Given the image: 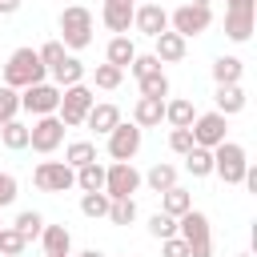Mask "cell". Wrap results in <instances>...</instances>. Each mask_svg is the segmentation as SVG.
<instances>
[{"mask_svg":"<svg viewBox=\"0 0 257 257\" xmlns=\"http://www.w3.org/2000/svg\"><path fill=\"white\" fill-rule=\"evenodd\" d=\"M44 64H40V52L36 48H16L12 56H8V64H4V84L8 88H28V84H40L44 80Z\"/></svg>","mask_w":257,"mask_h":257,"instance_id":"obj_1","label":"cell"},{"mask_svg":"<svg viewBox=\"0 0 257 257\" xmlns=\"http://www.w3.org/2000/svg\"><path fill=\"white\" fill-rule=\"evenodd\" d=\"M177 237L189 245V257H213V237H209V217L201 209H189L177 217Z\"/></svg>","mask_w":257,"mask_h":257,"instance_id":"obj_2","label":"cell"},{"mask_svg":"<svg viewBox=\"0 0 257 257\" xmlns=\"http://www.w3.org/2000/svg\"><path fill=\"white\" fill-rule=\"evenodd\" d=\"M96 104V96H92V88L80 80V84H68V88H60V104H56V116H60V124L64 128H80L84 124V112Z\"/></svg>","mask_w":257,"mask_h":257,"instance_id":"obj_3","label":"cell"},{"mask_svg":"<svg viewBox=\"0 0 257 257\" xmlns=\"http://www.w3.org/2000/svg\"><path fill=\"white\" fill-rule=\"evenodd\" d=\"M60 44L64 48H88L92 44V12L80 4H68L60 12Z\"/></svg>","mask_w":257,"mask_h":257,"instance_id":"obj_4","label":"cell"},{"mask_svg":"<svg viewBox=\"0 0 257 257\" xmlns=\"http://www.w3.org/2000/svg\"><path fill=\"white\" fill-rule=\"evenodd\" d=\"M245 169H249V157H245V149H241L237 141H221V145L213 149V173H217L225 185H241Z\"/></svg>","mask_w":257,"mask_h":257,"instance_id":"obj_5","label":"cell"},{"mask_svg":"<svg viewBox=\"0 0 257 257\" xmlns=\"http://www.w3.org/2000/svg\"><path fill=\"white\" fill-rule=\"evenodd\" d=\"M32 185L40 193H64V189L76 185V169L64 165V161H40L36 173H32Z\"/></svg>","mask_w":257,"mask_h":257,"instance_id":"obj_6","label":"cell"},{"mask_svg":"<svg viewBox=\"0 0 257 257\" xmlns=\"http://www.w3.org/2000/svg\"><path fill=\"white\" fill-rule=\"evenodd\" d=\"M60 141H64V124H60V116H56V112L36 116V120L28 124V145H32L36 153H56V149H60Z\"/></svg>","mask_w":257,"mask_h":257,"instance_id":"obj_7","label":"cell"},{"mask_svg":"<svg viewBox=\"0 0 257 257\" xmlns=\"http://www.w3.org/2000/svg\"><path fill=\"white\" fill-rule=\"evenodd\" d=\"M137 189H141V173L133 169V161H112V165L104 169V193H108V201L133 197Z\"/></svg>","mask_w":257,"mask_h":257,"instance_id":"obj_8","label":"cell"},{"mask_svg":"<svg viewBox=\"0 0 257 257\" xmlns=\"http://www.w3.org/2000/svg\"><path fill=\"white\" fill-rule=\"evenodd\" d=\"M56 104H60V88L48 84V80L20 88V108L32 112V116H48V112H56Z\"/></svg>","mask_w":257,"mask_h":257,"instance_id":"obj_9","label":"cell"},{"mask_svg":"<svg viewBox=\"0 0 257 257\" xmlns=\"http://www.w3.org/2000/svg\"><path fill=\"white\" fill-rule=\"evenodd\" d=\"M225 128H229V116H221L217 108H213V112H201V116H193V124H189V133H193V145H201V149H217V145L225 141Z\"/></svg>","mask_w":257,"mask_h":257,"instance_id":"obj_10","label":"cell"},{"mask_svg":"<svg viewBox=\"0 0 257 257\" xmlns=\"http://www.w3.org/2000/svg\"><path fill=\"white\" fill-rule=\"evenodd\" d=\"M169 24H173V32H181V36L189 40V36H201V32L213 24V12L201 8V4H181V8L169 16Z\"/></svg>","mask_w":257,"mask_h":257,"instance_id":"obj_11","label":"cell"},{"mask_svg":"<svg viewBox=\"0 0 257 257\" xmlns=\"http://www.w3.org/2000/svg\"><path fill=\"white\" fill-rule=\"evenodd\" d=\"M141 153V124H116L112 133H108V157L112 161H133Z\"/></svg>","mask_w":257,"mask_h":257,"instance_id":"obj_12","label":"cell"},{"mask_svg":"<svg viewBox=\"0 0 257 257\" xmlns=\"http://www.w3.org/2000/svg\"><path fill=\"white\" fill-rule=\"evenodd\" d=\"M133 24H137V32H145V36H161V32L169 28V12H165L161 0H149V4H137V8H133Z\"/></svg>","mask_w":257,"mask_h":257,"instance_id":"obj_13","label":"cell"},{"mask_svg":"<svg viewBox=\"0 0 257 257\" xmlns=\"http://www.w3.org/2000/svg\"><path fill=\"white\" fill-rule=\"evenodd\" d=\"M253 24H257V12L253 8H225V36L245 44L253 36Z\"/></svg>","mask_w":257,"mask_h":257,"instance_id":"obj_14","label":"cell"},{"mask_svg":"<svg viewBox=\"0 0 257 257\" xmlns=\"http://www.w3.org/2000/svg\"><path fill=\"white\" fill-rule=\"evenodd\" d=\"M40 245H44V257H72V233L64 225H44Z\"/></svg>","mask_w":257,"mask_h":257,"instance_id":"obj_15","label":"cell"},{"mask_svg":"<svg viewBox=\"0 0 257 257\" xmlns=\"http://www.w3.org/2000/svg\"><path fill=\"white\" fill-rule=\"evenodd\" d=\"M100 20L108 24V32L124 36V32H128V24H133V4H124V0H104Z\"/></svg>","mask_w":257,"mask_h":257,"instance_id":"obj_16","label":"cell"},{"mask_svg":"<svg viewBox=\"0 0 257 257\" xmlns=\"http://www.w3.org/2000/svg\"><path fill=\"white\" fill-rule=\"evenodd\" d=\"M153 40H157V52H153V56H157L161 64H177V60H185V36H181V32H169V28H165V32L153 36Z\"/></svg>","mask_w":257,"mask_h":257,"instance_id":"obj_17","label":"cell"},{"mask_svg":"<svg viewBox=\"0 0 257 257\" xmlns=\"http://www.w3.org/2000/svg\"><path fill=\"white\" fill-rule=\"evenodd\" d=\"M161 120H165V100H161V96H141V100L133 104V124L153 128V124H161Z\"/></svg>","mask_w":257,"mask_h":257,"instance_id":"obj_18","label":"cell"},{"mask_svg":"<svg viewBox=\"0 0 257 257\" xmlns=\"http://www.w3.org/2000/svg\"><path fill=\"white\" fill-rule=\"evenodd\" d=\"M84 124H88L92 133H104V137H108V133L120 124V108H116V104H92V108L84 112Z\"/></svg>","mask_w":257,"mask_h":257,"instance_id":"obj_19","label":"cell"},{"mask_svg":"<svg viewBox=\"0 0 257 257\" xmlns=\"http://www.w3.org/2000/svg\"><path fill=\"white\" fill-rule=\"evenodd\" d=\"M245 108V88L241 84H217V112L221 116H233Z\"/></svg>","mask_w":257,"mask_h":257,"instance_id":"obj_20","label":"cell"},{"mask_svg":"<svg viewBox=\"0 0 257 257\" xmlns=\"http://www.w3.org/2000/svg\"><path fill=\"white\" fill-rule=\"evenodd\" d=\"M189 209H193V193H189V189L173 185V189H165V193H161V213L181 217V213H189Z\"/></svg>","mask_w":257,"mask_h":257,"instance_id":"obj_21","label":"cell"},{"mask_svg":"<svg viewBox=\"0 0 257 257\" xmlns=\"http://www.w3.org/2000/svg\"><path fill=\"white\" fill-rule=\"evenodd\" d=\"M52 72V80H56V88H68V84H80L84 80V64L76 60V56H64L56 68H48Z\"/></svg>","mask_w":257,"mask_h":257,"instance_id":"obj_22","label":"cell"},{"mask_svg":"<svg viewBox=\"0 0 257 257\" xmlns=\"http://www.w3.org/2000/svg\"><path fill=\"white\" fill-rule=\"evenodd\" d=\"M193 116H197V108H193V100H185V96L165 104V120H169L173 128H189V124H193Z\"/></svg>","mask_w":257,"mask_h":257,"instance_id":"obj_23","label":"cell"},{"mask_svg":"<svg viewBox=\"0 0 257 257\" xmlns=\"http://www.w3.org/2000/svg\"><path fill=\"white\" fill-rule=\"evenodd\" d=\"M76 185H80L84 193H104V165H96V161L80 165V169H76Z\"/></svg>","mask_w":257,"mask_h":257,"instance_id":"obj_24","label":"cell"},{"mask_svg":"<svg viewBox=\"0 0 257 257\" xmlns=\"http://www.w3.org/2000/svg\"><path fill=\"white\" fill-rule=\"evenodd\" d=\"M104 56H108V64H116V68H128V64H133V56H137V48H133V40H128V36H112Z\"/></svg>","mask_w":257,"mask_h":257,"instance_id":"obj_25","label":"cell"},{"mask_svg":"<svg viewBox=\"0 0 257 257\" xmlns=\"http://www.w3.org/2000/svg\"><path fill=\"white\" fill-rule=\"evenodd\" d=\"M213 80L217 84H241V60L237 56H217L213 60Z\"/></svg>","mask_w":257,"mask_h":257,"instance_id":"obj_26","label":"cell"},{"mask_svg":"<svg viewBox=\"0 0 257 257\" xmlns=\"http://www.w3.org/2000/svg\"><path fill=\"white\" fill-rule=\"evenodd\" d=\"M185 169H189L193 177H209V173H213V149L193 145V149L185 153Z\"/></svg>","mask_w":257,"mask_h":257,"instance_id":"obj_27","label":"cell"},{"mask_svg":"<svg viewBox=\"0 0 257 257\" xmlns=\"http://www.w3.org/2000/svg\"><path fill=\"white\" fill-rule=\"evenodd\" d=\"M141 181H149V189H153V193H165V189H173V185H177V169L157 161V165H153V169H149Z\"/></svg>","mask_w":257,"mask_h":257,"instance_id":"obj_28","label":"cell"},{"mask_svg":"<svg viewBox=\"0 0 257 257\" xmlns=\"http://www.w3.org/2000/svg\"><path fill=\"white\" fill-rule=\"evenodd\" d=\"M0 141H4V149H28V124H20L16 116L4 120L0 124Z\"/></svg>","mask_w":257,"mask_h":257,"instance_id":"obj_29","label":"cell"},{"mask_svg":"<svg viewBox=\"0 0 257 257\" xmlns=\"http://www.w3.org/2000/svg\"><path fill=\"white\" fill-rule=\"evenodd\" d=\"M88 161H96V145H92V141H72V145L64 149V165L80 169V165H88Z\"/></svg>","mask_w":257,"mask_h":257,"instance_id":"obj_30","label":"cell"},{"mask_svg":"<svg viewBox=\"0 0 257 257\" xmlns=\"http://www.w3.org/2000/svg\"><path fill=\"white\" fill-rule=\"evenodd\" d=\"M108 221H112V225H133V221H137V201H133V197L108 201Z\"/></svg>","mask_w":257,"mask_h":257,"instance_id":"obj_31","label":"cell"},{"mask_svg":"<svg viewBox=\"0 0 257 257\" xmlns=\"http://www.w3.org/2000/svg\"><path fill=\"white\" fill-rule=\"evenodd\" d=\"M12 229H16L24 241H32V237H40V229H44V217H40L36 209H24V213L12 221Z\"/></svg>","mask_w":257,"mask_h":257,"instance_id":"obj_32","label":"cell"},{"mask_svg":"<svg viewBox=\"0 0 257 257\" xmlns=\"http://www.w3.org/2000/svg\"><path fill=\"white\" fill-rule=\"evenodd\" d=\"M137 84H141V96H161V100L169 96V76H165L161 68H157V72H149V76H141Z\"/></svg>","mask_w":257,"mask_h":257,"instance_id":"obj_33","label":"cell"},{"mask_svg":"<svg viewBox=\"0 0 257 257\" xmlns=\"http://www.w3.org/2000/svg\"><path fill=\"white\" fill-rule=\"evenodd\" d=\"M24 249H28V241H24L12 225H0V253H4V257H20Z\"/></svg>","mask_w":257,"mask_h":257,"instance_id":"obj_34","label":"cell"},{"mask_svg":"<svg viewBox=\"0 0 257 257\" xmlns=\"http://www.w3.org/2000/svg\"><path fill=\"white\" fill-rule=\"evenodd\" d=\"M80 213L92 217V221L96 217H108V193H84L80 197Z\"/></svg>","mask_w":257,"mask_h":257,"instance_id":"obj_35","label":"cell"},{"mask_svg":"<svg viewBox=\"0 0 257 257\" xmlns=\"http://www.w3.org/2000/svg\"><path fill=\"white\" fill-rule=\"evenodd\" d=\"M20 112V92L16 88H8V84H0V124L4 120H12Z\"/></svg>","mask_w":257,"mask_h":257,"instance_id":"obj_36","label":"cell"},{"mask_svg":"<svg viewBox=\"0 0 257 257\" xmlns=\"http://www.w3.org/2000/svg\"><path fill=\"white\" fill-rule=\"evenodd\" d=\"M124 80V68H116V64H96V88H116Z\"/></svg>","mask_w":257,"mask_h":257,"instance_id":"obj_37","label":"cell"},{"mask_svg":"<svg viewBox=\"0 0 257 257\" xmlns=\"http://www.w3.org/2000/svg\"><path fill=\"white\" fill-rule=\"evenodd\" d=\"M149 233H153L157 241L173 237V233H177V217H169V213H153V221H149Z\"/></svg>","mask_w":257,"mask_h":257,"instance_id":"obj_38","label":"cell"},{"mask_svg":"<svg viewBox=\"0 0 257 257\" xmlns=\"http://www.w3.org/2000/svg\"><path fill=\"white\" fill-rule=\"evenodd\" d=\"M36 52H40V64H44V68H56V64L68 56L60 40H48V44H44V48H36Z\"/></svg>","mask_w":257,"mask_h":257,"instance_id":"obj_39","label":"cell"},{"mask_svg":"<svg viewBox=\"0 0 257 257\" xmlns=\"http://www.w3.org/2000/svg\"><path fill=\"white\" fill-rule=\"evenodd\" d=\"M128 68H133V76H137V80H141V76H149V72H157V68H161V60H157V56H153V52H145V56H141V52H137V56H133V64H128Z\"/></svg>","mask_w":257,"mask_h":257,"instance_id":"obj_40","label":"cell"},{"mask_svg":"<svg viewBox=\"0 0 257 257\" xmlns=\"http://www.w3.org/2000/svg\"><path fill=\"white\" fill-rule=\"evenodd\" d=\"M169 149L185 157V153L193 149V133H189V128H173V133H169Z\"/></svg>","mask_w":257,"mask_h":257,"instance_id":"obj_41","label":"cell"},{"mask_svg":"<svg viewBox=\"0 0 257 257\" xmlns=\"http://www.w3.org/2000/svg\"><path fill=\"white\" fill-rule=\"evenodd\" d=\"M161 257H189V245L173 233V237H165V241H161Z\"/></svg>","mask_w":257,"mask_h":257,"instance_id":"obj_42","label":"cell"},{"mask_svg":"<svg viewBox=\"0 0 257 257\" xmlns=\"http://www.w3.org/2000/svg\"><path fill=\"white\" fill-rule=\"evenodd\" d=\"M16 201V177L12 173H0V209Z\"/></svg>","mask_w":257,"mask_h":257,"instance_id":"obj_43","label":"cell"},{"mask_svg":"<svg viewBox=\"0 0 257 257\" xmlns=\"http://www.w3.org/2000/svg\"><path fill=\"white\" fill-rule=\"evenodd\" d=\"M20 4H24V0H0V16H12V12H20Z\"/></svg>","mask_w":257,"mask_h":257,"instance_id":"obj_44","label":"cell"},{"mask_svg":"<svg viewBox=\"0 0 257 257\" xmlns=\"http://www.w3.org/2000/svg\"><path fill=\"white\" fill-rule=\"evenodd\" d=\"M80 257H104V253H100V249H84Z\"/></svg>","mask_w":257,"mask_h":257,"instance_id":"obj_45","label":"cell"},{"mask_svg":"<svg viewBox=\"0 0 257 257\" xmlns=\"http://www.w3.org/2000/svg\"><path fill=\"white\" fill-rule=\"evenodd\" d=\"M189 4H201V8H209V0H189Z\"/></svg>","mask_w":257,"mask_h":257,"instance_id":"obj_46","label":"cell"},{"mask_svg":"<svg viewBox=\"0 0 257 257\" xmlns=\"http://www.w3.org/2000/svg\"><path fill=\"white\" fill-rule=\"evenodd\" d=\"M124 4H133V8H137V4H141V0H124Z\"/></svg>","mask_w":257,"mask_h":257,"instance_id":"obj_47","label":"cell"},{"mask_svg":"<svg viewBox=\"0 0 257 257\" xmlns=\"http://www.w3.org/2000/svg\"><path fill=\"white\" fill-rule=\"evenodd\" d=\"M241 257H253V253H241Z\"/></svg>","mask_w":257,"mask_h":257,"instance_id":"obj_48","label":"cell"},{"mask_svg":"<svg viewBox=\"0 0 257 257\" xmlns=\"http://www.w3.org/2000/svg\"><path fill=\"white\" fill-rule=\"evenodd\" d=\"M0 225H4V221H0Z\"/></svg>","mask_w":257,"mask_h":257,"instance_id":"obj_49","label":"cell"},{"mask_svg":"<svg viewBox=\"0 0 257 257\" xmlns=\"http://www.w3.org/2000/svg\"><path fill=\"white\" fill-rule=\"evenodd\" d=\"M0 257H4V253H0Z\"/></svg>","mask_w":257,"mask_h":257,"instance_id":"obj_50","label":"cell"}]
</instances>
